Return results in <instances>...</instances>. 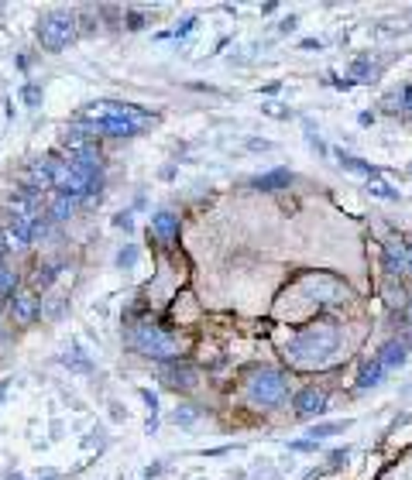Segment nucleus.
Returning <instances> with one entry per match:
<instances>
[{"label": "nucleus", "instance_id": "4", "mask_svg": "<svg viewBox=\"0 0 412 480\" xmlns=\"http://www.w3.org/2000/svg\"><path fill=\"white\" fill-rule=\"evenodd\" d=\"M131 343H134L144 357H152V361H162V364L179 361L176 357V340H172L165 329L152 326V323H141V326L131 329Z\"/></svg>", "mask_w": 412, "mask_h": 480}, {"label": "nucleus", "instance_id": "21", "mask_svg": "<svg viewBox=\"0 0 412 480\" xmlns=\"http://www.w3.org/2000/svg\"><path fill=\"white\" fill-rule=\"evenodd\" d=\"M21 96H24V103H28V107H38V103H41V90H38V86H24V90H21Z\"/></svg>", "mask_w": 412, "mask_h": 480}, {"label": "nucleus", "instance_id": "5", "mask_svg": "<svg viewBox=\"0 0 412 480\" xmlns=\"http://www.w3.org/2000/svg\"><path fill=\"white\" fill-rule=\"evenodd\" d=\"M90 134H114V137H134L141 134V120L134 117H97V120H90V124H83Z\"/></svg>", "mask_w": 412, "mask_h": 480}, {"label": "nucleus", "instance_id": "31", "mask_svg": "<svg viewBox=\"0 0 412 480\" xmlns=\"http://www.w3.org/2000/svg\"><path fill=\"white\" fill-rule=\"evenodd\" d=\"M48 480H59V477H48Z\"/></svg>", "mask_w": 412, "mask_h": 480}, {"label": "nucleus", "instance_id": "27", "mask_svg": "<svg viewBox=\"0 0 412 480\" xmlns=\"http://www.w3.org/2000/svg\"><path fill=\"white\" fill-rule=\"evenodd\" d=\"M7 388H11V381H0V402L7 398Z\"/></svg>", "mask_w": 412, "mask_h": 480}, {"label": "nucleus", "instance_id": "9", "mask_svg": "<svg viewBox=\"0 0 412 480\" xmlns=\"http://www.w3.org/2000/svg\"><path fill=\"white\" fill-rule=\"evenodd\" d=\"M158 378L169 384V388H196V370H193L189 364H182V361H169V364H162Z\"/></svg>", "mask_w": 412, "mask_h": 480}, {"label": "nucleus", "instance_id": "28", "mask_svg": "<svg viewBox=\"0 0 412 480\" xmlns=\"http://www.w3.org/2000/svg\"><path fill=\"white\" fill-rule=\"evenodd\" d=\"M406 274L412 278V247H409V265H406Z\"/></svg>", "mask_w": 412, "mask_h": 480}, {"label": "nucleus", "instance_id": "22", "mask_svg": "<svg viewBox=\"0 0 412 480\" xmlns=\"http://www.w3.org/2000/svg\"><path fill=\"white\" fill-rule=\"evenodd\" d=\"M354 76L361 79V76H368V73H371V58H357V62H354V69H351Z\"/></svg>", "mask_w": 412, "mask_h": 480}, {"label": "nucleus", "instance_id": "29", "mask_svg": "<svg viewBox=\"0 0 412 480\" xmlns=\"http://www.w3.org/2000/svg\"><path fill=\"white\" fill-rule=\"evenodd\" d=\"M406 316H409V323H412V299H409V306H406Z\"/></svg>", "mask_w": 412, "mask_h": 480}, {"label": "nucleus", "instance_id": "18", "mask_svg": "<svg viewBox=\"0 0 412 480\" xmlns=\"http://www.w3.org/2000/svg\"><path fill=\"white\" fill-rule=\"evenodd\" d=\"M344 429H347V422H323V425H313V429H310V439L319 442V439H327V436H337V432H344Z\"/></svg>", "mask_w": 412, "mask_h": 480}, {"label": "nucleus", "instance_id": "13", "mask_svg": "<svg viewBox=\"0 0 412 480\" xmlns=\"http://www.w3.org/2000/svg\"><path fill=\"white\" fill-rule=\"evenodd\" d=\"M35 220H38V216H35ZM35 220H28V216H11L7 233H11V240H14L18 247H28V244L35 240Z\"/></svg>", "mask_w": 412, "mask_h": 480}, {"label": "nucleus", "instance_id": "20", "mask_svg": "<svg viewBox=\"0 0 412 480\" xmlns=\"http://www.w3.org/2000/svg\"><path fill=\"white\" fill-rule=\"evenodd\" d=\"M11 288H14V274H11V268L0 261V295H11Z\"/></svg>", "mask_w": 412, "mask_h": 480}, {"label": "nucleus", "instance_id": "12", "mask_svg": "<svg viewBox=\"0 0 412 480\" xmlns=\"http://www.w3.org/2000/svg\"><path fill=\"white\" fill-rule=\"evenodd\" d=\"M389 374V367L381 364L378 357H371V361H364L361 364V374H357V391H368V388H374V384H381V378Z\"/></svg>", "mask_w": 412, "mask_h": 480}, {"label": "nucleus", "instance_id": "23", "mask_svg": "<svg viewBox=\"0 0 412 480\" xmlns=\"http://www.w3.org/2000/svg\"><path fill=\"white\" fill-rule=\"evenodd\" d=\"M398 96H402V110H409V114H412V82H409V86H402V93H398Z\"/></svg>", "mask_w": 412, "mask_h": 480}, {"label": "nucleus", "instance_id": "16", "mask_svg": "<svg viewBox=\"0 0 412 480\" xmlns=\"http://www.w3.org/2000/svg\"><path fill=\"white\" fill-rule=\"evenodd\" d=\"M340 165H344V169H351V172L368 175V182H374V178H381V172H378L374 165H368L364 158H354V154H344V151H340Z\"/></svg>", "mask_w": 412, "mask_h": 480}, {"label": "nucleus", "instance_id": "7", "mask_svg": "<svg viewBox=\"0 0 412 480\" xmlns=\"http://www.w3.org/2000/svg\"><path fill=\"white\" fill-rule=\"evenodd\" d=\"M7 309H11V319L14 323H35L41 312V302L31 292H11L7 295Z\"/></svg>", "mask_w": 412, "mask_h": 480}, {"label": "nucleus", "instance_id": "2", "mask_svg": "<svg viewBox=\"0 0 412 480\" xmlns=\"http://www.w3.org/2000/svg\"><path fill=\"white\" fill-rule=\"evenodd\" d=\"M244 391H248V402L258 405V408H278L289 395V381L275 367H258V370H251Z\"/></svg>", "mask_w": 412, "mask_h": 480}, {"label": "nucleus", "instance_id": "17", "mask_svg": "<svg viewBox=\"0 0 412 480\" xmlns=\"http://www.w3.org/2000/svg\"><path fill=\"white\" fill-rule=\"evenodd\" d=\"M73 206H76V199H69V196H56V199H52V206H48V220H56V223L69 220V216H73Z\"/></svg>", "mask_w": 412, "mask_h": 480}, {"label": "nucleus", "instance_id": "15", "mask_svg": "<svg viewBox=\"0 0 412 480\" xmlns=\"http://www.w3.org/2000/svg\"><path fill=\"white\" fill-rule=\"evenodd\" d=\"M152 230H155L162 240H176L179 237V216L176 213H169V210L155 213V216H152Z\"/></svg>", "mask_w": 412, "mask_h": 480}, {"label": "nucleus", "instance_id": "26", "mask_svg": "<svg viewBox=\"0 0 412 480\" xmlns=\"http://www.w3.org/2000/svg\"><path fill=\"white\" fill-rule=\"evenodd\" d=\"M117 265H134V250H124L117 257Z\"/></svg>", "mask_w": 412, "mask_h": 480}, {"label": "nucleus", "instance_id": "14", "mask_svg": "<svg viewBox=\"0 0 412 480\" xmlns=\"http://www.w3.org/2000/svg\"><path fill=\"white\" fill-rule=\"evenodd\" d=\"M289 182H292V172H289V169H275V172H268V175H258L251 186L261 192H278V189H285Z\"/></svg>", "mask_w": 412, "mask_h": 480}, {"label": "nucleus", "instance_id": "6", "mask_svg": "<svg viewBox=\"0 0 412 480\" xmlns=\"http://www.w3.org/2000/svg\"><path fill=\"white\" fill-rule=\"evenodd\" d=\"M292 408H295V415H299V419H313V415H323V408H327V391H323V388H316V384H310V388L295 391Z\"/></svg>", "mask_w": 412, "mask_h": 480}, {"label": "nucleus", "instance_id": "11", "mask_svg": "<svg viewBox=\"0 0 412 480\" xmlns=\"http://www.w3.org/2000/svg\"><path fill=\"white\" fill-rule=\"evenodd\" d=\"M7 206H11L14 216H28V220H35V216H38V189L14 192V196L7 199Z\"/></svg>", "mask_w": 412, "mask_h": 480}, {"label": "nucleus", "instance_id": "25", "mask_svg": "<svg viewBox=\"0 0 412 480\" xmlns=\"http://www.w3.org/2000/svg\"><path fill=\"white\" fill-rule=\"evenodd\" d=\"M289 446H292V449H302V453H310V449H316V442L310 439V442H289Z\"/></svg>", "mask_w": 412, "mask_h": 480}, {"label": "nucleus", "instance_id": "30", "mask_svg": "<svg viewBox=\"0 0 412 480\" xmlns=\"http://www.w3.org/2000/svg\"><path fill=\"white\" fill-rule=\"evenodd\" d=\"M0 250H4V233H0Z\"/></svg>", "mask_w": 412, "mask_h": 480}, {"label": "nucleus", "instance_id": "24", "mask_svg": "<svg viewBox=\"0 0 412 480\" xmlns=\"http://www.w3.org/2000/svg\"><path fill=\"white\" fill-rule=\"evenodd\" d=\"M193 24H196V18H186V21H182V24L176 28V35H189V31H193Z\"/></svg>", "mask_w": 412, "mask_h": 480}, {"label": "nucleus", "instance_id": "3", "mask_svg": "<svg viewBox=\"0 0 412 480\" xmlns=\"http://www.w3.org/2000/svg\"><path fill=\"white\" fill-rule=\"evenodd\" d=\"M76 38V14L73 11H48L45 18L38 21V41L41 48H48V52H62V48H69Z\"/></svg>", "mask_w": 412, "mask_h": 480}, {"label": "nucleus", "instance_id": "19", "mask_svg": "<svg viewBox=\"0 0 412 480\" xmlns=\"http://www.w3.org/2000/svg\"><path fill=\"white\" fill-rule=\"evenodd\" d=\"M368 192H371V196H378V199H398V189H392V186H389V182H381V178H374V182H368Z\"/></svg>", "mask_w": 412, "mask_h": 480}, {"label": "nucleus", "instance_id": "1", "mask_svg": "<svg viewBox=\"0 0 412 480\" xmlns=\"http://www.w3.org/2000/svg\"><path fill=\"white\" fill-rule=\"evenodd\" d=\"M344 343L340 329L334 323H313V326L299 329L292 340L285 343V357L289 364L302 367V370H313V367H327L337 357V350Z\"/></svg>", "mask_w": 412, "mask_h": 480}, {"label": "nucleus", "instance_id": "8", "mask_svg": "<svg viewBox=\"0 0 412 480\" xmlns=\"http://www.w3.org/2000/svg\"><path fill=\"white\" fill-rule=\"evenodd\" d=\"M409 346H412V333H409V336H402V340H398V336H392V340H385V343H381V350H378L374 357H378L381 364L389 367V370H395V367L406 364V357H409Z\"/></svg>", "mask_w": 412, "mask_h": 480}, {"label": "nucleus", "instance_id": "10", "mask_svg": "<svg viewBox=\"0 0 412 480\" xmlns=\"http://www.w3.org/2000/svg\"><path fill=\"white\" fill-rule=\"evenodd\" d=\"M381 261H385V271H389V278H398V274H406V265H409V247H402V244H385L381 250Z\"/></svg>", "mask_w": 412, "mask_h": 480}]
</instances>
